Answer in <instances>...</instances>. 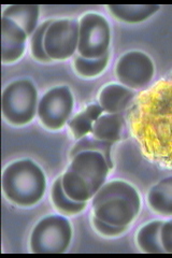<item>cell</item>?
Here are the masks:
<instances>
[{"instance_id":"obj_8","label":"cell","mask_w":172,"mask_h":258,"mask_svg":"<svg viewBox=\"0 0 172 258\" xmlns=\"http://www.w3.org/2000/svg\"><path fill=\"white\" fill-rule=\"evenodd\" d=\"M68 169L83 177L96 194L105 183L111 168L101 153L84 151L71 158Z\"/></svg>"},{"instance_id":"obj_24","label":"cell","mask_w":172,"mask_h":258,"mask_svg":"<svg viewBox=\"0 0 172 258\" xmlns=\"http://www.w3.org/2000/svg\"><path fill=\"white\" fill-rule=\"evenodd\" d=\"M93 224H94L95 229L99 232L101 236H104V237H117L122 235V233H124L128 229V227H121V226H116V225H111L109 223H105L96 216H94Z\"/></svg>"},{"instance_id":"obj_7","label":"cell","mask_w":172,"mask_h":258,"mask_svg":"<svg viewBox=\"0 0 172 258\" xmlns=\"http://www.w3.org/2000/svg\"><path fill=\"white\" fill-rule=\"evenodd\" d=\"M155 72L153 60L149 55L140 51L124 54L118 60L116 75L120 84L130 90H140L149 84Z\"/></svg>"},{"instance_id":"obj_1","label":"cell","mask_w":172,"mask_h":258,"mask_svg":"<svg viewBox=\"0 0 172 258\" xmlns=\"http://www.w3.org/2000/svg\"><path fill=\"white\" fill-rule=\"evenodd\" d=\"M45 189V174L42 169L30 159L14 161L3 173L5 196L19 207L35 206L43 198Z\"/></svg>"},{"instance_id":"obj_3","label":"cell","mask_w":172,"mask_h":258,"mask_svg":"<svg viewBox=\"0 0 172 258\" xmlns=\"http://www.w3.org/2000/svg\"><path fill=\"white\" fill-rule=\"evenodd\" d=\"M72 239V227L62 215H50L32 229L30 249L36 254H61L67 251Z\"/></svg>"},{"instance_id":"obj_17","label":"cell","mask_w":172,"mask_h":258,"mask_svg":"<svg viewBox=\"0 0 172 258\" xmlns=\"http://www.w3.org/2000/svg\"><path fill=\"white\" fill-rule=\"evenodd\" d=\"M103 112L100 104L93 103L71 118L68 122V126L73 137L77 140H80L92 134L95 122L103 114Z\"/></svg>"},{"instance_id":"obj_25","label":"cell","mask_w":172,"mask_h":258,"mask_svg":"<svg viewBox=\"0 0 172 258\" xmlns=\"http://www.w3.org/2000/svg\"><path fill=\"white\" fill-rule=\"evenodd\" d=\"M160 239L165 252L172 254V220L162 223L160 229Z\"/></svg>"},{"instance_id":"obj_5","label":"cell","mask_w":172,"mask_h":258,"mask_svg":"<svg viewBox=\"0 0 172 258\" xmlns=\"http://www.w3.org/2000/svg\"><path fill=\"white\" fill-rule=\"evenodd\" d=\"M75 99L68 86H56L39 100L37 115L50 131H60L69 120Z\"/></svg>"},{"instance_id":"obj_13","label":"cell","mask_w":172,"mask_h":258,"mask_svg":"<svg viewBox=\"0 0 172 258\" xmlns=\"http://www.w3.org/2000/svg\"><path fill=\"white\" fill-rule=\"evenodd\" d=\"M124 132V118L121 113H105L98 118L93 127L92 136L106 142H118Z\"/></svg>"},{"instance_id":"obj_16","label":"cell","mask_w":172,"mask_h":258,"mask_svg":"<svg viewBox=\"0 0 172 258\" xmlns=\"http://www.w3.org/2000/svg\"><path fill=\"white\" fill-rule=\"evenodd\" d=\"M111 197H123L132 201L137 207L141 208V199L137 189L129 183L121 180H114L104 183L102 187L98 190L92 199L93 207L101 201Z\"/></svg>"},{"instance_id":"obj_6","label":"cell","mask_w":172,"mask_h":258,"mask_svg":"<svg viewBox=\"0 0 172 258\" xmlns=\"http://www.w3.org/2000/svg\"><path fill=\"white\" fill-rule=\"evenodd\" d=\"M79 23L75 20H53L44 37V48L52 60H66L79 44Z\"/></svg>"},{"instance_id":"obj_4","label":"cell","mask_w":172,"mask_h":258,"mask_svg":"<svg viewBox=\"0 0 172 258\" xmlns=\"http://www.w3.org/2000/svg\"><path fill=\"white\" fill-rule=\"evenodd\" d=\"M78 53L88 59H97L109 53L111 29L109 22L98 13H87L81 18Z\"/></svg>"},{"instance_id":"obj_23","label":"cell","mask_w":172,"mask_h":258,"mask_svg":"<svg viewBox=\"0 0 172 258\" xmlns=\"http://www.w3.org/2000/svg\"><path fill=\"white\" fill-rule=\"evenodd\" d=\"M53 20H48L40 24L34 34L30 37V52L32 57L40 62H47L52 59L48 57L44 48V37L45 32L51 25Z\"/></svg>"},{"instance_id":"obj_2","label":"cell","mask_w":172,"mask_h":258,"mask_svg":"<svg viewBox=\"0 0 172 258\" xmlns=\"http://www.w3.org/2000/svg\"><path fill=\"white\" fill-rule=\"evenodd\" d=\"M38 91L27 79L13 81L2 97L3 115L8 123L15 126L29 124L38 113Z\"/></svg>"},{"instance_id":"obj_15","label":"cell","mask_w":172,"mask_h":258,"mask_svg":"<svg viewBox=\"0 0 172 258\" xmlns=\"http://www.w3.org/2000/svg\"><path fill=\"white\" fill-rule=\"evenodd\" d=\"M147 204L155 213L172 216V176L154 185L147 194Z\"/></svg>"},{"instance_id":"obj_19","label":"cell","mask_w":172,"mask_h":258,"mask_svg":"<svg viewBox=\"0 0 172 258\" xmlns=\"http://www.w3.org/2000/svg\"><path fill=\"white\" fill-rule=\"evenodd\" d=\"M62 182L67 196L78 203H87L95 196V191L89 186V184L70 169L62 175Z\"/></svg>"},{"instance_id":"obj_14","label":"cell","mask_w":172,"mask_h":258,"mask_svg":"<svg viewBox=\"0 0 172 258\" xmlns=\"http://www.w3.org/2000/svg\"><path fill=\"white\" fill-rule=\"evenodd\" d=\"M160 7L157 5H109L110 14L118 21L127 24H138L149 20Z\"/></svg>"},{"instance_id":"obj_9","label":"cell","mask_w":172,"mask_h":258,"mask_svg":"<svg viewBox=\"0 0 172 258\" xmlns=\"http://www.w3.org/2000/svg\"><path fill=\"white\" fill-rule=\"evenodd\" d=\"M93 208L94 216L105 223L121 227H129L140 212V208L123 197L108 198Z\"/></svg>"},{"instance_id":"obj_12","label":"cell","mask_w":172,"mask_h":258,"mask_svg":"<svg viewBox=\"0 0 172 258\" xmlns=\"http://www.w3.org/2000/svg\"><path fill=\"white\" fill-rule=\"evenodd\" d=\"M39 13L40 7L37 5H12L4 10L3 18L13 21L31 37L39 26Z\"/></svg>"},{"instance_id":"obj_18","label":"cell","mask_w":172,"mask_h":258,"mask_svg":"<svg viewBox=\"0 0 172 258\" xmlns=\"http://www.w3.org/2000/svg\"><path fill=\"white\" fill-rule=\"evenodd\" d=\"M163 222L153 221L143 225L137 233V244L143 253L162 254L166 253L161 244L160 229Z\"/></svg>"},{"instance_id":"obj_11","label":"cell","mask_w":172,"mask_h":258,"mask_svg":"<svg viewBox=\"0 0 172 258\" xmlns=\"http://www.w3.org/2000/svg\"><path fill=\"white\" fill-rule=\"evenodd\" d=\"M134 91L122 84H109L99 94V104L105 113H121L134 98Z\"/></svg>"},{"instance_id":"obj_20","label":"cell","mask_w":172,"mask_h":258,"mask_svg":"<svg viewBox=\"0 0 172 258\" xmlns=\"http://www.w3.org/2000/svg\"><path fill=\"white\" fill-rule=\"evenodd\" d=\"M51 198L55 209L63 215L73 216L81 213L86 208L87 203H78L72 200L67 196L63 187L62 176L57 177L55 180L52 189H51Z\"/></svg>"},{"instance_id":"obj_21","label":"cell","mask_w":172,"mask_h":258,"mask_svg":"<svg viewBox=\"0 0 172 258\" xmlns=\"http://www.w3.org/2000/svg\"><path fill=\"white\" fill-rule=\"evenodd\" d=\"M110 58V52L97 59H88L78 55L73 60V67L77 74L85 79L96 78L105 70Z\"/></svg>"},{"instance_id":"obj_22","label":"cell","mask_w":172,"mask_h":258,"mask_svg":"<svg viewBox=\"0 0 172 258\" xmlns=\"http://www.w3.org/2000/svg\"><path fill=\"white\" fill-rule=\"evenodd\" d=\"M112 144L111 142L102 141L99 139H96L95 137H88L85 136L84 138L78 140V142L73 145L72 150L70 151V158L75 157L77 154L84 151H94V152H99L104 156V158L108 161L110 168L112 169L113 163H112V157H111V150H112Z\"/></svg>"},{"instance_id":"obj_10","label":"cell","mask_w":172,"mask_h":258,"mask_svg":"<svg viewBox=\"0 0 172 258\" xmlns=\"http://www.w3.org/2000/svg\"><path fill=\"white\" fill-rule=\"evenodd\" d=\"M28 36L13 21L2 19V59L5 63L18 61L25 52Z\"/></svg>"}]
</instances>
